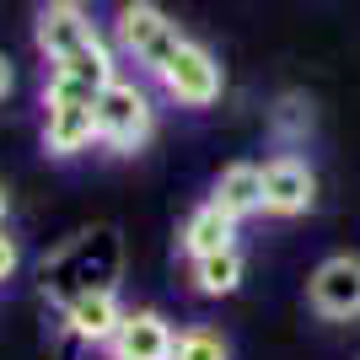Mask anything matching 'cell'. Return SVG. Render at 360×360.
I'll return each instance as SVG.
<instances>
[{
	"instance_id": "7",
	"label": "cell",
	"mask_w": 360,
	"mask_h": 360,
	"mask_svg": "<svg viewBox=\"0 0 360 360\" xmlns=\"http://www.w3.org/2000/svg\"><path fill=\"white\" fill-rule=\"evenodd\" d=\"M97 38H103L97 22H91L81 6H60V0H44V11H38V22H32V44H38V54H44L49 65L81 54V49L97 44Z\"/></svg>"
},
{
	"instance_id": "8",
	"label": "cell",
	"mask_w": 360,
	"mask_h": 360,
	"mask_svg": "<svg viewBox=\"0 0 360 360\" xmlns=\"http://www.w3.org/2000/svg\"><path fill=\"white\" fill-rule=\"evenodd\" d=\"M172 345H178V328L156 307H135V312H124L108 355L113 360H172Z\"/></svg>"
},
{
	"instance_id": "5",
	"label": "cell",
	"mask_w": 360,
	"mask_h": 360,
	"mask_svg": "<svg viewBox=\"0 0 360 360\" xmlns=\"http://www.w3.org/2000/svg\"><path fill=\"white\" fill-rule=\"evenodd\" d=\"M317 205V172L307 156L296 150H280L264 162V215L274 221H301V215H312Z\"/></svg>"
},
{
	"instance_id": "12",
	"label": "cell",
	"mask_w": 360,
	"mask_h": 360,
	"mask_svg": "<svg viewBox=\"0 0 360 360\" xmlns=\"http://www.w3.org/2000/svg\"><path fill=\"white\" fill-rule=\"evenodd\" d=\"M178 248H183V258H188V264H199V258H210V253H226V248H237V221H231L221 205H210V199H205V205L183 221Z\"/></svg>"
},
{
	"instance_id": "17",
	"label": "cell",
	"mask_w": 360,
	"mask_h": 360,
	"mask_svg": "<svg viewBox=\"0 0 360 360\" xmlns=\"http://www.w3.org/2000/svg\"><path fill=\"white\" fill-rule=\"evenodd\" d=\"M11 86H16V70H11V60H6V54H0V103H6V97H11Z\"/></svg>"
},
{
	"instance_id": "10",
	"label": "cell",
	"mask_w": 360,
	"mask_h": 360,
	"mask_svg": "<svg viewBox=\"0 0 360 360\" xmlns=\"http://www.w3.org/2000/svg\"><path fill=\"white\" fill-rule=\"evenodd\" d=\"M60 317H65V333L81 339V345H113V333L124 323V307H119V290H86Z\"/></svg>"
},
{
	"instance_id": "3",
	"label": "cell",
	"mask_w": 360,
	"mask_h": 360,
	"mask_svg": "<svg viewBox=\"0 0 360 360\" xmlns=\"http://www.w3.org/2000/svg\"><path fill=\"white\" fill-rule=\"evenodd\" d=\"M183 38H188V32L167 16L156 0H124L119 16H113V44H119V54H129L146 75H162Z\"/></svg>"
},
{
	"instance_id": "19",
	"label": "cell",
	"mask_w": 360,
	"mask_h": 360,
	"mask_svg": "<svg viewBox=\"0 0 360 360\" xmlns=\"http://www.w3.org/2000/svg\"><path fill=\"white\" fill-rule=\"evenodd\" d=\"M60 6H86V0H60Z\"/></svg>"
},
{
	"instance_id": "15",
	"label": "cell",
	"mask_w": 360,
	"mask_h": 360,
	"mask_svg": "<svg viewBox=\"0 0 360 360\" xmlns=\"http://www.w3.org/2000/svg\"><path fill=\"white\" fill-rule=\"evenodd\" d=\"M274 129H280L285 140H296V129H312V108L301 103V97H285L280 113H274Z\"/></svg>"
},
{
	"instance_id": "18",
	"label": "cell",
	"mask_w": 360,
	"mask_h": 360,
	"mask_svg": "<svg viewBox=\"0 0 360 360\" xmlns=\"http://www.w3.org/2000/svg\"><path fill=\"white\" fill-rule=\"evenodd\" d=\"M6 205H11V199H6V183H0V221H6Z\"/></svg>"
},
{
	"instance_id": "2",
	"label": "cell",
	"mask_w": 360,
	"mask_h": 360,
	"mask_svg": "<svg viewBox=\"0 0 360 360\" xmlns=\"http://www.w3.org/2000/svg\"><path fill=\"white\" fill-rule=\"evenodd\" d=\"M156 135V103L140 81H124L113 75L97 97V146L113 150V156H135L146 140Z\"/></svg>"
},
{
	"instance_id": "1",
	"label": "cell",
	"mask_w": 360,
	"mask_h": 360,
	"mask_svg": "<svg viewBox=\"0 0 360 360\" xmlns=\"http://www.w3.org/2000/svg\"><path fill=\"white\" fill-rule=\"evenodd\" d=\"M113 242H119L113 231H81L44 264V290L60 312L86 290H113V280H119V248Z\"/></svg>"
},
{
	"instance_id": "4",
	"label": "cell",
	"mask_w": 360,
	"mask_h": 360,
	"mask_svg": "<svg viewBox=\"0 0 360 360\" xmlns=\"http://www.w3.org/2000/svg\"><path fill=\"white\" fill-rule=\"evenodd\" d=\"M156 81H162V91L178 108H210L215 97H221V86H226L221 60H215L205 44H194V38H183L178 54L167 60V70L156 75Z\"/></svg>"
},
{
	"instance_id": "9",
	"label": "cell",
	"mask_w": 360,
	"mask_h": 360,
	"mask_svg": "<svg viewBox=\"0 0 360 360\" xmlns=\"http://www.w3.org/2000/svg\"><path fill=\"white\" fill-rule=\"evenodd\" d=\"M97 146V103H44V150L49 156H81Z\"/></svg>"
},
{
	"instance_id": "11",
	"label": "cell",
	"mask_w": 360,
	"mask_h": 360,
	"mask_svg": "<svg viewBox=\"0 0 360 360\" xmlns=\"http://www.w3.org/2000/svg\"><path fill=\"white\" fill-rule=\"evenodd\" d=\"M210 205H221L237 226L253 221V215H264V167L258 162L221 167V178H215V188H210Z\"/></svg>"
},
{
	"instance_id": "16",
	"label": "cell",
	"mask_w": 360,
	"mask_h": 360,
	"mask_svg": "<svg viewBox=\"0 0 360 360\" xmlns=\"http://www.w3.org/2000/svg\"><path fill=\"white\" fill-rule=\"evenodd\" d=\"M16 269H22V248H16V237H6V231H0V285H6Z\"/></svg>"
},
{
	"instance_id": "6",
	"label": "cell",
	"mask_w": 360,
	"mask_h": 360,
	"mask_svg": "<svg viewBox=\"0 0 360 360\" xmlns=\"http://www.w3.org/2000/svg\"><path fill=\"white\" fill-rule=\"evenodd\" d=\"M307 301L328 323H355L360 317V253H328L307 280Z\"/></svg>"
},
{
	"instance_id": "14",
	"label": "cell",
	"mask_w": 360,
	"mask_h": 360,
	"mask_svg": "<svg viewBox=\"0 0 360 360\" xmlns=\"http://www.w3.org/2000/svg\"><path fill=\"white\" fill-rule=\"evenodd\" d=\"M172 360H231V345H226V333L210 328V323H188V328H178Z\"/></svg>"
},
{
	"instance_id": "13",
	"label": "cell",
	"mask_w": 360,
	"mask_h": 360,
	"mask_svg": "<svg viewBox=\"0 0 360 360\" xmlns=\"http://www.w3.org/2000/svg\"><path fill=\"white\" fill-rule=\"evenodd\" d=\"M188 274H194V290L199 296H237L242 280H248V258H242V248H226V253H210V258H199V264H188Z\"/></svg>"
}]
</instances>
